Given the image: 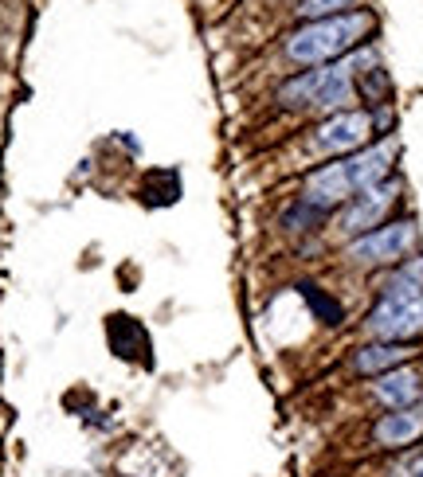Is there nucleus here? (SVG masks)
Returning <instances> with one entry per match:
<instances>
[{
	"mask_svg": "<svg viewBox=\"0 0 423 477\" xmlns=\"http://www.w3.org/2000/svg\"><path fill=\"white\" fill-rule=\"evenodd\" d=\"M392 157H396V145H372V149H361V153H349V157H341V161L318 168V173H310L302 204L318 207V212H329V207H338L341 200H349V196L385 184Z\"/></svg>",
	"mask_w": 423,
	"mask_h": 477,
	"instance_id": "f257e3e1",
	"label": "nucleus"
},
{
	"mask_svg": "<svg viewBox=\"0 0 423 477\" xmlns=\"http://www.w3.org/2000/svg\"><path fill=\"white\" fill-rule=\"evenodd\" d=\"M372 32V16L369 12H349V16H329V20H313L302 32H294L287 39V55L294 63H326V59L346 55L349 47L361 44V36Z\"/></svg>",
	"mask_w": 423,
	"mask_h": 477,
	"instance_id": "f03ea898",
	"label": "nucleus"
},
{
	"mask_svg": "<svg viewBox=\"0 0 423 477\" xmlns=\"http://www.w3.org/2000/svg\"><path fill=\"white\" fill-rule=\"evenodd\" d=\"M372 55H357L353 63H333V67H318L298 78H290L279 91V98L287 106H318V110H338V106L353 102V67L369 63Z\"/></svg>",
	"mask_w": 423,
	"mask_h": 477,
	"instance_id": "7ed1b4c3",
	"label": "nucleus"
},
{
	"mask_svg": "<svg viewBox=\"0 0 423 477\" xmlns=\"http://www.w3.org/2000/svg\"><path fill=\"white\" fill-rule=\"evenodd\" d=\"M365 329L377 341H408L423 333V294H385L380 305L369 313Z\"/></svg>",
	"mask_w": 423,
	"mask_h": 477,
	"instance_id": "20e7f679",
	"label": "nucleus"
},
{
	"mask_svg": "<svg viewBox=\"0 0 423 477\" xmlns=\"http://www.w3.org/2000/svg\"><path fill=\"white\" fill-rule=\"evenodd\" d=\"M411 247H416V223L411 220H400V223H385L377 227V231L361 235L357 243L349 247V255L357 258V263H396V258H404Z\"/></svg>",
	"mask_w": 423,
	"mask_h": 477,
	"instance_id": "39448f33",
	"label": "nucleus"
},
{
	"mask_svg": "<svg viewBox=\"0 0 423 477\" xmlns=\"http://www.w3.org/2000/svg\"><path fill=\"white\" fill-rule=\"evenodd\" d=\"M396 196H400V184L396 181L377 184V188H369V192H361L357 200L349 204V212L341 215V231H346V235H369V231H377L380 220L388 215V207L396 204Z\"/></svg>",
	"mask_w": 423,
	"mask_h": 477,
	"instance_id": "423d86ee",
	"label": "nucleus"
},
{
	"mask_svg": "<svg viewBox=\"0 0 423 477\" xmlns=\"http://www.w3.org/2000/svg\"><path fill=\"white\" fill-rule=\"evenodd\" d=\"M369 133H372V117L361 110H346L318 129V145L326 153H353V149L369 141Z\"/></svg>",
	"mask_w": 423,
	"mask_h": 477,
	"instance_id": "0eeeda50",
	"label": "nucleus"
},
{
	"mask_svg": "<svg viewBox=\"0 0 423 477\" xmlns=\"http://www.w3.org/2000/svg\"><path fill=\"white\" fill-rule=\"evenodd\" d=\"M110 344H114V352L118 356H126V360H142V364H150L153 356H150V333L142 329V321H134V317H126V313H118L110 317Z\"/></svg>",
	"mask_w": 423,
	"mask_h": 477,
	"instance_id": "6e6552de",
	"label": "nucleus"
},
{
	"mask_svg": "<svg viewBox=\"0 0 423 477\" xmlns=\"http://www.w3.org/2000/svg\"><path fill=\"white\" fill-rule=\"evenodd\" d=\"M419 395H423V384H419V376L411 372V368H392V372H385L377 380V400L396 407V411L411 407Z\"/></svg>",
	"mask_w": 423,
	"mask_h": 477,
	"instance_id": "1a4fd4ad",
	"label": "nucleus"
},
{
	"mask_svg": "<svg viewBox=\"0 0 423 477\" xmlns=\"http://www.w3.org/2000/svg\"><path fill=\"white\" fill-rule=\"evenodd\" d=\"M377 442L380 446H408L416 442L423 434V411H416V407H404V411H392L385 415V419L377 423Z\"/></svg>",
	"mask_w": 423,
	"mask_h": 477,
	"instance_id": "9d476101",
	"label": "nucleus"
},
{
	"mask_svg": "<svg viewBox=\"0 0 423 477\" xmlns=\"http://www.w3.org/2000/svg\"><path fill=\"white\" fill-rule=\"evenodd\" d=\"M408 349L404 344H396V341H380V344H369V349H361L357 352V372H365V376H385L392 372V368H400L408 360Z\"/></svg>",
	"mask_w": 423,
	"mask_h": 477,
	"instance_id": "9b49d317",
	"label": "nucleus"
},
{
	"mask_svg": "<svg viewBox=\"0 0 423 477\" xmlns=\"http://www.w3.org/2000/svg\"><path fill=\"white\" fill-rule=\"evenodd\" d=\"M298 290H302V302L310 305V313L318 317L321 325H341L346 310H341L338 297H329L326 290H321V286H310V282H306V286H298Z\"/></svg>",
	"mask_w": 423,
	"mask_h": 477,
	"instance_id": "f8f14e48",
	"label": "nucleus"
},
{
	"mask_svg": "<svg viewBox=\"0 0 423 477\" xmlns=\"http://www.w3.org/2000/svg\"><path fill=\"white\" fill-rule=\"evenodd\" d=\"M142 192H145V204H173L176 196H181V176H176L173 168L150 173L142 184Z\"/></svg>",
	"mask_w": 423,
	"mask_h": 477,
	"instance_id": "ddd939ff",
	"label": "nucleus"
},
{
	"mask_svg": "<svg viewBox=\"0 0 423 477\" xmlns=\"http://www.w3.org/2000/svg\"><path fill=\"white\" fill-rule=\"evenodd\" d=\"M353 0H302L298 4V16H306V20H321V16H338L341 8H349Z\"/></svg>",
	"mask_w": 423,
	"mask_h": 477,
	"instance_id": "4468645a",
	"label": "nucleus"
},
{
	"mask_svg": "<svg viewBox=\"0 0 423 477\" xmlns=\"http://www.w3.org/2000/svg\"><path fill=\"white\" fill-rule=\"evenodd\" d=\"M361 91H365L369 102H385V98H388V75L380 71V67H377V71H369V75H365V86H361Z\"/></svg>",
	"mask_w": 423,
	"mask_h": 477,
	"instance_id": "2eb2a0df",
	"label": "nucleus"
},
{
	"mask_svg": "<svg viewBox=\"0 0 423 477\" xmlns=\"http://www.w3.org/2000/svg\"><path fill=\"white\" fill-rule=\"evenodd\" d=\"M392 477H423V450L411 454L408 462H400L396 470H392Z\"/></svg>",
	"mask_w": 423,
	"mask_h": 477,
	"instance_id": "dca6fc26",
	"label": "nucleus"
}]
</instances>
